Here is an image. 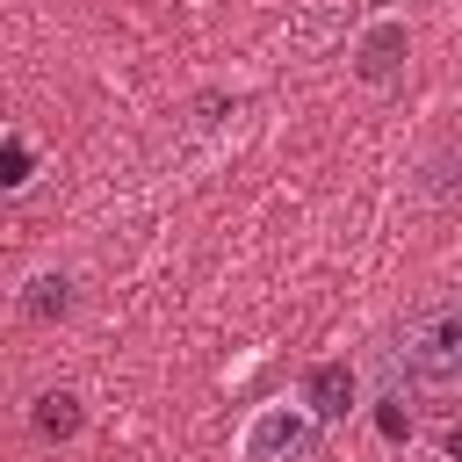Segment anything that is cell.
Segmentation results:
<instances>
[{
	"instance_id": "cell-7",
	"label": "cell",
	"mask_w": 462,
	"mask_h": 462,
	"mask_svg": "<svg viewBox=\"0 0 462 462\" xmlns=\"http://www.w3.org/2000/svg\"><path fill=\"white\" fill-rule=\"evenodd\" d=\"M29 137L22 130H7V144H0V188H29Z\"/></svg>"
},
{
	"instance_id": "cell-9",
	"label": "cell",
	"mask_w": 462,
	"mask_h": 462,
	"mask_svg": "<svg viewBox=\"0 0 462 462\" xmlns=\"http://www.w3.org/2000/svg\"><path fill=\"white\" fill-rule=\"evenodd\" d=\"M440 455H448V462H462V426H448V433H440Z\"/></svg>"
},
{
	"instance_id": "cell-6",
	"label": "cell",
	"mask_w": 462,
	"mask_h": 462,
	"mask_svg": "<svg viewBox=\"0 0 462 462\" xmlns=\"http://www.w3.org/2000/svg\"><path fill=\"white\" fill-rule=\"evenodd\" d=\"M29 426H36L43 440H72V433L87 426V404H79L72 390H43V397L29 404Z\"/></svg>"
},
{
	"instance_id": "cell-2",
	"label": "cell",
	"mask_w": 462,
	"mask_h": 462,
	"mask_svg": "<svg viewBox=\"0 0 462 462\" xmlns=\"http://www.w3.org/2000/svg\"><path fill=\"white\" fill-rule=\"evenodd\" d=\"M318 433H325V419L303 397L296 404L289 397H267L238 426V462H318Z\"/></svg>"
},
{
	"instance_id": "cell-4",
	"label": "cell",
	"mask_w": 462,
	"mask_h": 462,
	"mask_svg": "<svg viewBox=\"0 0 462 462\" xmlns=\"http://www.w3.org/2000/svg\"><path fill=\"white\" fill-rule=\"evenodd\" d=\"M303 404H310L325 426H339V419L361 404V375H354L346 361H310V368H303Z\"/></svg>"
},
{
	"instance_id": "cell-3",
	"label": "cell",
	"mask_w": 462,
	"mask_h": 462,
	"mask_svg": "<svg viewBox=\"0 0 462 462\" xmlns=\"http://www.w3.org/2000/svg\"><path fill=\"white\" fill-rule=\"evenodd\" d=\"M404 58H411V29L404 22H368L361 43H354V79L361 87H390L404 72Z\"/></svg>"
},
{
	"instance_id": "cell-8",
	"label": "cell",
	"mask_w": 462,
	"mask_h": 462,
	"mask_svg": "<svg viewBox=\"0 0 462 462\" xmlns=\"http://www.w3.org/2000/svg\"><path fill=\"white\" fill-rule=\"evenodd\" d=\"M375 426H383V440H404V433H411V419H404L397 390H383V397H375Z\"/></svg>"
},
{
	"instance_id": "cell-5",
	"label": "cell",
	"mask_w": 462,
	"mask_h": 462,
	"mask_svg": "<svg viewBox=\"0 0 462 462\" xmlns=\"http://www.w3.org/2000/svg\"><path fill=\"white\" fill-rule=\"evenodd\" d=\"M14 303H22V318H29V325H58V318L72 310V274H65V267H43V274H29V282H22V296H14Z\"/></svg>"
},
{
	"instance_id": "cell-1",
	"label": "cell",
	"mask_w": 462,
	"mask_h": 462,
	"mask_svg": "<svg viewBox=\"0 0 462 462\" xmlns=\"http://www.w3.org/2000/svg\"><path fill=\"white\" fill-rule=\"evenodd\" d=\"M375 368H383L390 390H462V289L411 310L383 339Z\"/></svg>"
}]
</instances>
